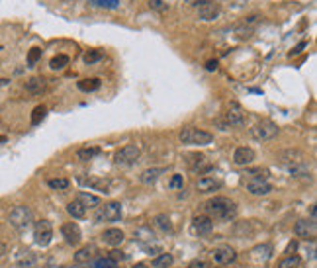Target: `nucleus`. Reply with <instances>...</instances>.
<instances>
[{"label":"nucleus","mask_w":317,"mask_h":268,"mask_svg":"<svg viewBox=\"0 0 317 268\" xmlns=\"http://www.w3.org/2000/svg\"><path fill=\"white\" fill-rule=\"evenodd\" d=\"M102 57H104V53H102L100 49H90L86 55H84V63H86V65H94V63H98Z\"/></svg>","instance_id":"33"},{"label":"nucleus","mask_w":317,"mask_h":268,"mask_svg":"<svg viewBox=\"0 0 317 268\" xmlns=\"http://www.w3.org/2000/svg\"><path fill=\"white\" fill-rule=\"evenodd\" d=\"M45 86H47V82L43 77H32L26 80V92H30V94H41L45 90Z\"/></svg>","instance_id":"21"},{"label":"nucleus","mask_w":317,"mask_h":268,"mask_svg":"<svg viewBox=\"0 0 317 268\" xmlns=\"http://www.w3.org/2000/svg\"><path fill=\"white\" fill-rule=\"evenodd\" d=\"M110 258L118 262V260H126V254H122V251H112L110 252Z\"/></svg>","instance_id":"44"},{"label":"nucleus","mask_w":317,"mask_h":268,"mask_svg":"<svg viewBox=\"0 0 317 268\" xmlns=\"http://www.w3.org/2000/svg\"><path fill=\"white\" fill-rule=\"evenodd\" d=\"M67 211H69V216H73V218H77V220H82V218L86 216V207H84V205H82L79 200L69 202Z\"/></svg>","instance_id":"25"},{"label":"nucleus","mask_w":317,"mask_h":268,"mask_svg":"<svg viewBox=\"0 0 317 268\" xmlns=\"http://www.w3.org/2000/svg\"><path fill=\"white\" fill-rule=\"evenodd\" d=\"M245 188H247V192H249L251 196H269V194L274 190L270 182H267V180H260V178L249 180Z\"/></svg>","instance_id":"12"},{"label":"nucleus","mask_w":317,"mask_h":268,"mask_svg":"<svg viewBox=\"0 0 317 268\" xmlns=\"http://www.w3.org/2000/svg\"><path fill=\"white\" fill-rule=\"evenodd\" d=\"M149 6H151L153 10H165V8H167V4L163 2V0H151Z\"/></svg>","instance_id":"42"},{"label":"nucleus","mask_w":317,"mask_h":268,"mask_svg":"<svg viewBox=\"0 0 317 268\" xmlns=\"http://www.w3.org/2000/svg\"><path fill=\"white\" fill-rule=\"evenodd\" d=\"M47 186H49L51 190H67V188L71 186V182H69L67 178H49V180H47Z\"/></svg>","instance_id":"31"},{"label":"nucleus","mask_w":317,"mask_h":268,"mask_svg":"<svg viewBox=\"0 0 317 268\" xmlns=\"http://www.w3.org/2000/svg\"><path fill=\"white\" fill-rule=\"evenodd\" d=\"M96 155H100V149H98V147H86V149H79V151H77V157H79L80 160H90V158L96 157Z\"/></svg>","instance_id":"32"},{"label":"nucleus","mask_w":317,"mask_h":268,"mask_svg":"<svg viewBox=\"0 0 317 268\" xmlns=\"http://www.w3.org/2000/svg\"><path fill=\"white\" fill-rule=\"evenodd\" d=\"M186 4H190V6H202V4H206V2H211V0H184Z\"/></svg>","instance_id":"45"},{"label":"nucleus","mask_w":317,"mask_h":268,"mask_svg":"<svg viewBox=\"0 0 317 268\" xmlns=\"http://www.w3.org/2000/svg\"><path fill=\"white\" fill-rule=\"evenodd\" d=\"M8 221H10V225L14 229L26 231L33 221V213H32V209L28 205H14L10 209V213H8Z\"/></svg>","instance_id":"4"},{"label":"nucleus","mask_w":317,"mask_h":268,"mask_svg":"<svg viewBox=\"0 0 317 268\" xmlns=\"http://www.w3.org/2000/svg\"><path fill=\"white\" fill-rule=\"evenodd\" d=\"M0 141H2V143H4V141H6V137H2V135H0Z\"/></svg>","instance_id":"52"},{"label":"nucleus","mask_w":317,"mask_h":268,"mask_svg":"<svg viewBox=\"0 0 317 268\" xmlns=\"http://www.w3.org/2000/svg\"><path fill=\"white\" fill-rule=\"evenodd\" d=\"M69 65V57L67 55H57V57H53L51 61H49V67L53 69V71H61V69H65Z\"/></svg>","instance_id":"30"},{"label":"nucleus","mask_w":317,"mask_h":268,"mask_svg":"<svg viewBox=\"0 0 317 268\" xmlns=\"http://www.w3.org/2000/svg\"><path fill=\"white\" fill-rule=\"evenodd\" d=\"M192 229H194V233H198V235H209L211 229H214V220L207 218L206 213H204V216H196V218L192 220Z\"/></svg>","instance_id":"15"},{"label":"nucleus","mask_w":317,"mask_h":268,"mask_svg":"<svg viewBox=\"0 0 317 268\" xmlns=\"http://www.w3.org/2000/svg\"><path fill=\"white\" fill-rule=\"evenodd\" d=\"M294 233L301 239H309L313 241L315 235H317V225H315V220H300L296 221L294 225Z\"/></svg>","instance_id":"11"},{"label":"nucleus","mask_w":317,"mask_h":268,"mask_svg":"<svg viewBox=\"0 0 317 268\" xmlns=\"http://www.w3.org/2000/svg\"><path fill=\"white\" fill-rule=\"evenodd\" d=\"M100 79H84V80H79V88L82 92H94L100 88Z\"/></svg>","instance_id":"28"},{"label":"nucleus","mask_w":317,"mask_h":268,"mask_svg":"<svg viewBox=\"0 0 317 268\" xmlns=\"http://www.w3.org/2000/svg\"><path fill=\"white\" fill-rule=\"evenodd\" d=\"M122 218V204L120 202H108V204H104L96 209V223H112V221H118Z\"/></svg>","instance_id":"5"},{"label":"nucleus","mask_w":317,"mask_h":268,"mask_svg":"<svg viewBox=\"0 0 317 268\" xmlns=\"http://www.w3.org/2000/svg\"><path fill=\"white\" fill-rule=\"evenodd\" d=\"M169 186H171V190H182V188H184V178H182V174H174V176L171 178Z\"/></svg>","instance_id":"40"},{"label":"nucleus","mask_w":317,"mask_h":268,"mask_svg":"<svg viewBox=\"0 0 317 268\" xmlns=\"http://www.w3.org/2000/svg\"><path fill=\"white\" fill-rule=\"evenodd\" d=\"M39 57H41V49H39V47H32L30 53H28V65L33 67V65L39 61Z\"/></svg>","instance_id":"38"},{"label":"nucleus","mask_w":317,"mask_h":268,"mask_svg":"<svg viewBox=\"0 0 317 268\" xmlns=\"http://www.w3.org/2000/svg\"><path fill=\"white\" fill-rule=\"evenodd\" d=\"M77 200H79L84 207H98V205H100V198L94 196V194H88V192H79V194H77Z\"/></svg>","instance_id":"26"},{"label":"nucleus","mask_w":317,"mask_h":268,"mask_svg":"<svg viewBox=\"0 0 317 268\" xmlns=\"http://www.w3.org/2000/svg\"><path fill=\"white\" fill-rule=\"evenodd\" d=\"M90 258H92V251H90L88 247H86V249H80V251L75 252V262H77V264L90 262Z\"/></svg>","instance_id":"34"},{"label":"nucleus","mask_w":317,"mask_h":268,"mask_svg":"<svg viewBox=\"0 0 317 268\" xmlns=\"http://www.w3.org/2000/svg\"><path fill=\"white\" fill-rule=\"evenodd\" d=\"M96 268H118V262L112 260L110 256L108 258H98L96 260Z\"/></svg>","instance_id":"39"},{"label":"nucleus","mask_w":317,"mask_h":268,"mask_svg":"<svg viewBox=\"0 0 317 268\" xmlns=\"http://www.w3.org/2000/svg\"><path fill=\"white\" fill-rule=\"evenodd\" d=\"M220 12H222V8H220L218 2H206V4L198 6V16H200V20H204V22L216 20V18L220 16Z\"/></svg>","instance_id":"16"},{"label":"nucleus","mask_w":317,"mask_h":268,"mask_svg":"<svg viewBox=\"0 0 317 268\" xmlns=\"http://www.w3.org/2000/svg\"><path fill=\"white\" fill-rule=\"evenodd\" d=\"M204 213L207 218H218V220H233L237 216V205L233 200L218 196V198H211L204 204Z\"/></svg>","instance_id":"2"},{"label":"nucleus","mask_w":317,"mask_h":268,"mask_svg":"<svg viewBox=\"0 0 317 268\" xmlns=\"http://www.w3.org/2000/svg\"><path fill=\"white\" fill-rule=\"evenodd\" d=\"M153 225L158 231H163V233H171L173 231V223H171V220L165 216V213H158V216H155L153 218Z\"/></svg>","instance_id":"23"},{"label":"nucleus","mask_w":317,"mask_h":268,"mask_svg":"<svg viewBox=\"0 0 317 268\" xmlns=\"http://www.w3.org/2000/svg\"><path fill=\"white\" fill-rule=\"evenodd\" d=\"M139 155H141V149L133 143L129 145H124L122 149L116 151L114 155V160H116V165H122V167H129V165H135L137 160H139Z\"/></svg>","instance_id":"7"},{"label":"nucleus","mask_w":317,"mask_h":268,"mask_svg":"<svg viewBox=\"0 0 317 268\" xmlns=\"http://www.w3.org/2000/svg\"><path fill=\"white\" fill-rule=\"evenodd\" d=\"M53 239V227L47 220H39L35 221V227H33V241L39 245V247H47Z\"/></svg>","instance_id":"8"},{"label":"nucleus","mask_w":317,"mask_h":268,"mask_svg":"<svg viewBox=\"0 0 317 268\" xmlns=\"http://www.w3.org/2000/svg\"><path fill=\"white\" fill-rule=\"evenodd\" d=\"M258 20H260V16H258V14H253V16H249V18L245 20V26L251 28V24H254V22H258Z\"/></svg>","instance_id":"47"},{"label":"nucleus","mask_w":317,"mask_h":268,"mask_svg":"<svg viewBox=\"0 0 317 268\" xmlns=\"http://www.w3.org/2000/svg\"><path fill=\"white\" fill-rule=\"evenodd\" d=\"M245 120H247V114H245V110H243V106H241L239 102H229L227 112H225V122H227L229 126L239 127V126L245 124Z\"/></svg>","instance_id":"9"},{"label":"nucleus","mask_w":317,"mask_h":268,"mask_svg":"<svg viewBox=\"0 0 317 268\" xmlns=\"http://www.w3.org/2000/svg\"><path fill=\"white\" fill-rule=\"evenodd\" d=\"M135 239L141 243V247H147L151 243H155V233L149 229V227H139L135 231Z\"/></svg>","instance_id":"24"},{"label":"nucleus","mask_w":317,"mask_h":268,"mask_svg":"<svg viewBox=\"0 0 317 268\" xmlns=\"http://www.w3.org/2000/svg\"><path fill=\"white\" fill-rule=\"evenodd\" d=\"M124 239H126L124 231L122 229H116V227L106 229L102 233V241H104V245H108V247H120L124 243Z\"/></svg>","instance_id":"18"},{"label":"nucleus","mask_w":317,"mask_h":268,"mask_svg":"<svg viewBox=\"0 0 317 268\" xmlns=\"http://www.w3.org/2000/svg\"><path fill=\"white\" fill-rule=\"evenodd\" d=\"M61 235L65 237V241L69 243V245H73V247H77L79 243H80V239H82V233H80V227L77 225V223H65L63 227H61Z\"/></svg>","instance_id":"14"},{"label":"nucleus","mask_w":317,"mask_h":268,"mask_svg":"<svg viewBox=\"0 0 317 268\" xmlns=\"http://www.w3.org/2000/svg\"><path fill=\"white\" fill-rule=\"evenodd\" d=\"M37 262V256L32 252V251H22L18 256H16V266L18 268H33Z\"/></svg>","instance_id":"22"},{"label":"nucleus","mask_w":317,"mask_h":268,"mask_svg":"<svg viewBox=\"0 0 317 268\" xmlns=\"http://www.w3.org/2000/svg\"><path fill=\"white\" fill-rule=\"evenodd\" d=\"M188 268H207V264L204 260H194V262L188 264Z\"/></svg>","instance_id":"46"},{"label":"nucleus","mask_w":317,"mask_h":268,"mask_svg":"<svg viewBox=\"0 0 317 268\" xmlns=\"http://www.w3.org/2000/svg\"><path fill=\"white\" fill-rule=\"evenodd\" d=\"M165 173H167V169H163V167H153V169L143 171V173H141V176H139V180H141L143 184L151 186V184H155L158 178H161Z\"/></svg>","instance_id":"20"},{"label":"nucleus","mask_w":317,"mask_h":268,"mask_svg":"<svg viewBox=\"0 0 317 268\" xmlns=\"http://www.w3.org/2000/svg\"><path fill=\"white\" fill-rule=\"evenodd\" d=\"M296 247H298L296 243H290V247H288V254H292V252L296 251Z\"/></svg>","instance_id":"50"},{"label":"nucleus","mask_w":317,"mask_h":268,"mask_svg":"<svg viewBox=\"0 0 317 268\" xmlns=\"http://www.w3.org/2000/svg\"><path fill=\"white\" fill-rule=\"evenodd\" d=\"M180 143L182 145H198V147H206L209 143H214V135L209 131H204V129H198V127H184L180 131Z\"/></svg>","instance_id":"3"},{"label":"nucleus","mask_w":317,"mask_h":268,"mask_svg":"<svg viewBox=\"0 0 317 268\" xmlns=\"http://www.w3.org/2000/svg\"><path fill=\"white\" fill-rule=\"evenodd\" d=\"M218 69V61H207L206 63V71H216Z\"/></svg>","instance_id":"48"},{"label":"nucleus","mask_w":317,"mask_h":268,"mask_svg":"<svg viewBox=\"0 0 317 268\" xmlns=\"http://www.w3.org/2000/svg\"><path fill=\"white\" fill-rule=\"evenodd\" d=\"M235 32H237V35H239V37H249V35L253 33V30H251L249 26H241V28H237Z\"/></svg>","instance_id":"41"},{"label":"nucleus","mask_w":317,"mask_h":268,"mask_svg":"<svg viewBox=\"0 0 317 268\" xmlns=\"http://www.w3.org/2000/svg\"><path fill=\"white\" fill-rule=\"evenodd\" d=\"M173 262H174L173 254H169V252H163V254L155 256L151 264H153V268H169V266H171Z\"/></svg>","instance_id":"27"},{"label":"nucleus","mask_w":317,"mask_h":268,"mask_svg":"<svg viewBox=\"0 0 317 268\" xmlns=\"http://www.w3.org/2000/svg\"><path fill=\"white\" fill-rule=\"evenodd\" d=\"M254 158H256V155H254V151L251 147H239L233 153V163L237 167H249V165L254 163Z\"/></svg>","instance_id":"13"},{"label":"nucleus","mask_w":317,"mask_h":268,"mask_svg":"<svg viewBox=\"0 0 317 268\" xmlns=\"http://www.w3.org/2000/svg\"><path fill=\"white\" fill-rule=\"evenodd\" d=\"M305 45H307L305 41H301V43H298V45H296V49H294V51L290 53V57H296V55H298V53H301V51L305 49Z\"/></svg>","instance_id":"43"},{"label":"nucleus","mask_w":317,"mask_h":268,"mask_svg":"<svg viewBox=\"0 0 317 268\" xmlns=\"http://www.w3.org/2000/svg\"><path fill=\"white\" fill-rule=\"evenodd\" d=\"M92 6H100V8H118L120 0H90Z\"/></svg>","instance_id":"37"},{"label":"nucleus","mask_w":317,"mask_h":268,"mask_svg":"<svg viewBox=\"0 0 317 268\" xmlns=\"http://www.w3.org/2000/svg\"><path fill=\"white\" fill-rule=\"evenodd\" d=\"M79 184H82V186H86V188H90V190H98V192H102V194H108L110 190V186H108V182L106 180H102V178H96V176H79Z\"/></svg>","instance_id":"17"},{"label":"nucleus","mask_w":317,"mask_h":268,"mask_svg":"<svg viewBox=\"0 0 317 268\" xmlns=\"http://www.w3.org/2000/svg\"><path fill=\"white\" fill-rule=\"evenodd\" d=\"M223 186V182L220 178H211V176H204L196 182V190L202 192V194H207V192H214V190H220Z\"/></svg>","instance_id":"19"},{"label":"nucleus","mask_w":317,"mask_h":268,"mask_svg":"<svg viewBox=\"0 0 317 268\" xmlns=\"http://www.w3.org/2000/svg\"><path fill=\"white\" fill-rule=\"evenodd\" d=\"M280 165L294 178H309V163H307V157L301 151L288 149V151L280 153Z\"/></svg>","instance_id":"1"},{"label":"nucleus","mask_w":317,"mask_h":268,"mask_svg":"<svg viewBox=\"0 0 317 268\" xmlns=\"http://www.w3.org/2000/svg\"><path fill=\"white\" fill-rule=\"evenodd\" d=\"M133 268H149V266H147V264H145V262H137V264H135V266H133Z\"/></svg>","instance_id":"51"},{"label":"nucleus","mask_w":317,"mask_h":268,"mask_svg":"<svg viewBox=\"0 0 317 268\" xmlns=\"http://www.w3.org/2000/svg\"><path fill=\"white\" fill-rule=\"evenodd\" d=\"M45 116H47V108L45 106H37V108H33V112H32V124L37 126Z\"/></svg>","instance_id":"35"},{"label":"nucleus","mask_w":317,"mask_h":268,"mask_svg":"<svg viewBox=\"0 0 317 268\" xmlns=\"http://www.w3.org/2000/svg\"><path fill=\"white\" fill-rule=\"evenodd\" d=\"M216 126H218L220 129H223V131H225V129H229V124H227V122H223V120H216Z\"/></svg>","instance_id":"49"},{"label":"nucleus","mask_w":317,"mask_h":268,"mask_svg":"<svg viewBox=\"0 0 317 268\" xmlns=\"http://www.w3.org/2000/svg\"><path fill=\"white\" fill-rule=\"evenodd\" d=\"M280 131V127L274 124V122H269V120H264V122H258L256 126L251 127V137L254 141H269L272 137H276Z\"/></svg>","instance_id":"6"},{"label":"nucleus","mask_w":317,"mask_h":268,"mask_svg":"<svg viewBox=\"0 0 317 268\" xmlns=\"http://www.w3.org/2000/svg\"><path fill=\"white\" fill-rule=\"evenodd\" d=\"M211 258H214V262H218L222 266H227V264H233L237 260V252L229 245H222V247H216L214 251H211Z\"/></svg>","instance_id":"10"},{"label":"nucleus","mask_w":317,"mask_h":268,"mask_svg":"<svg viewBox=\"0 0 317 268\" xmlns=\"http://www.w3.org/2000/svg\"><path fill=\"white\" fill-rule=\"evenodd\" d=\"M251 180H254V178H260V180H267V176H269V171L267 169H249L247 173H245Z\"/></svg>","instance_id":"36"},{"label":"nucleus","mask_w":317,"mask_h":268,"mask_svg":"<svg viewBox=\"0 0 317 268\" xmlns=\"http://www.w3.org/2000/svg\"><path fill=\"white\" fill-rule=\"evenodd\" d=\"M301 260L298 254H286L280 262H278V268H300Z\"/></svg>","instance_id":"29"}]
</instances>
